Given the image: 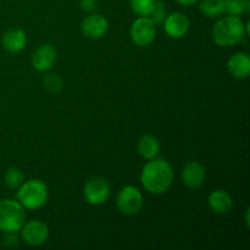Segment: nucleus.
<instances>
[{"mask_svg":"<svg viewBox=\"0 0 250 250\" xmlns=\"http://www.w3.org/2000/svg\"><path fill=\"white\" fill-rule=\"evenodd\" d=\"M172 166L164 159H151L144 165L141 173V182L143 187L151 194H163L172 186Z\"/></svg>","mask_w":250,"mask_h":250,"instance_id":"nucleus-1","label":"nucleus"},{"mask_svg":"<svg viewBox=\"0 0 250 250\" xmlns=\"http://www.w3.org/2000/svg\"><path fill=\"white\" fill-rule=\"evenodd\" d=\"M247 34L246 24L239 16L222 17L214 24L211 36L215 44L220 46H233L243 41Z\"/></svg>","mask_w":250,"mask_h":250,"instance_id":"nucleus-2","label":"nucleus"},{"mask_svg":"<svg viewBox=\"0 0 250 250\" xmlns=\"http://www.w3.org/2000/svg\"><path fill=\"white\" fill-rule=\"evenodd\" d=\"M49 197V190L45 183L41 180L24 181L17 189V200L27 210L41 209L45 205Z\"/></svg>","mask_w":250,"mask_h":250,"instance_id":"nucleus-3","label":"nucleus"},{"mask_svg":"<svg viewBox=\"0 0 250 250\" xmlns=\"http://www.w3.org/2000/svg\"><path fill=\"white\" fill-rule=\"evenodd\" d=\"M24 208L15 199L0 200V231L19 232L26 222Z\"/></svg>","mask_w":250,"mask_h":250,"instance_id":"nucleus-4","label":"nucleus"},{"mask_svg":"<svg viewBox=\"0 0 250 250\" xmlns=\"http://www.w3.org/2000/svg\"><path fill=\"white\" fill-rule=\"evenodd\" d=\"M144 198L141 190L133 186H126L119 192L116 198V204L120 211L124 215H132L138 214L143 208Z\"/></svg>","mask_w":250,"mask_h":250,"instance_id":"nucleus-5","label":"nucleus"},{"mask_svg":"<svg viewBox=\"0 0 250 250\" xmlns=\"http://www.w3.org/2000/svg\"><path fill=\"white\" fill-rule=\"evenodd\" d=\"M132 42L138 46H148L156 37V23L149 16H141L129 29Z\"/></svg>","mask_w":250,"mask_h":250,"instance_id":"nucleus-6","label":"nucleus"},{"mask_svg":"<svg viewBox=\"0 0 250 250\" xmlns=\"http://www.w3.org/2000/svg\"><path fill=\"white\" fill-rule=\"evenodd\" d=\"M83 195L90 205L104 204L110 197L109 182L103 177H92L85 183Z\"/></svg>","mask_w":250,"mask_h":250,"instance_id":"nucleus-7","label":"nucleus"},{"mask_svg":"<svg viewBox=\"0 0 250 250\" xmlns=\"http://www.w3.org/2000/svg\"><path fill=\"white\" fill-rule=\"evenodd\" d=\"M20 231H21L22 241L33 247L42 246L43 243H45L49 237L48 226L43 221H39V220H32V221L24 222V225Z\"/></svg>","mask_w":250,"mask_h":250,"instance_id":"nucleus-8","label":"nucleus"},{"mask_svg":"<svg viewBox=\"0 0 250 250\" xmlns=\"http://www.w3.org/2000/svg\"><path fill=\"white\" fill-rule=\"evenodd\" d=\"M109 23L104 16L99 14H90L82 20L81 31L87 38L99 39L106 34Z\"/></svg>","mask_w":250,"mask_h":250,"instance_id":"nucleus-9","label":"nucleus"},{"mask_svg":"<svg viewBox=\"0 0 250 250\" xmlns=\"http://www.w3.org/2000/svg\"><path fill=\"white\" fill-rule=\"evenodd\" d=\"M58 53L50 44H42L32 54V66L39 72H46L55 63Z\"/></svg>","mask_w":250,"mask_h":250,"instance_id":"nucleus-10","label":"nucleus"},{"mask_svg":"<svg viewBox=\"0 0 250 250\" xmlns=\"http://www.w3.org/2000/svg\"><path fill=\"white\" fill-rule=\"evenodd\" d=\"M164 29L171 38H182L189 29V20L182 12H172L164 20Z\"/></svg>","mask_w":250,"mask_h":250,"instance_id":"nucleus-11","label":"nucleus"},{"mask_svg":"<svg viewBox=\"0 0 250 250\" xmlns=\"http://www.w3.org/2000/svg\"><path fill=\"white\" fill-rule=\"evenodd\" d=\"M207 172L205 167L199 161H189L182 170V181L189 189H198L204 183Z\"/></svg>","mask_w":250,"mask_h":250,"instance_id":"nucleus-12","label":"nucleus"},{"mask_svg":"<svg viewBox=\"0 0 250 250\" xmlns=\"http://www.w3.org/2000/svg\"><path fill=\"white\" fill-rule=\"evenodd\" d=\"M227 70L232 77L246 80L250 75V56L248 53H236L227 61Z\"/></svg>","mask_w":250,"mask_h":250,"instance_id":"nucleus-13","label":"nucleus"},{"mask_svg":"<svg viewBox=\"0 0 250 250\" xmlns=\"http://www.w3.org/2000/svg\"><path fill=\"white\" fill-rule=\"evenodd\" d=\"M2 48L9 53H20L27 45V34L21 28H10L2 34Z\"/></svg>","mask_w":250,"mask_h":250,"instance_id":"nucleus-14","label":"nucleus"},{"mask_svg":"<svg viewBox=\"0 0 250 250\" xmlns=\"http://www.w3.org/2000/svg\"><path fill=\"white\" fill-rule=\"evenodd\" d=\"M208 205H209L210 210L215 214L224 215L227 214L229 210L233 207V202L232 198L226 190L224 189H216L214 192L210 193L209 198H208Z\"/></svg>","mask_w":250,"mask_h":250,"instance_id":"nucleus-15","label":"nucleus"},{"mask_svg":"<svg viewBox=\"0 0 250 250\" xmlns=\"http://www.w3.org/2000/svg\"><path fill=\"white\" fill-rule=\"evenodd\" d=\"M161 149L160 141L156 137L150 136V134H144L138 139L137 143V150L139 155L143 156L146 160L155 159L159 155Z\"/></svg>","mask_w":250,"mask_h":250,"instance_id":"nucleus-16","label":"nucleus"},{"mask_svg":"<svg viewBox=\"0 0 250 250\" xmlns=\"http://www.w3.org/2000/svg\"><path fill=\"white\" fill-rule=\"evenodd\" d=\"M199 10L210 19H216L225 12L224 0H199Z\"/></svg>","mask_w":250,"mask_h":250,"instance_id":"nucleus-17","label":"nucleus"},{"mask_svg":"<svg viewBox=\"0 0 250 250\" xmlns=\"http://www.w3.org/2000/svg\"><path fill=\"white\" fill-rule=\"evenodd\" d=\"M225 12L233 16H241L250 10V0H224Z\"/></svg>","mask_w":250,"mask_h":250,"instance_id":"nucleus-18","label":"nucleus"},{"mask_svg":"<svg viewBox=\"0 0 250 250\" xmlns=\"http://www.w3.org/2000/svg\"><path fill=\"white\" fill-rule=\"evenodd\" d=\"M4 181L6 186L11 189H19L24 182V175L22 170L19 167H10L7 168L4 175Z\"/></svg>","mask_w":250,"mask_h":250,"instance_id":"nucleus-19","label":"nucleus"},{"mask_svg":"<svg viewBox=\"0 0 250 250\" xmlns=\"http://www.w3.org/2000/svg\"><path fill=\"white\" fill-rule=\"evenodd\" d=\"M158 0H129V6L138 16H150Z\"/></svg>","mask_w":250,"mask_h":250,"instance_id":"nucleus-20","label":"nucleus"},{"mask_svg":"<svg viewBox=\"0 0 250 250\" xmlns=\"http://www.w3.org/2000/svg\"><path fill=\"white\" fill-rule=\"evenodd\" d=\"M43 84L48 92L53 94H59L63 88V82L61 77H59L55 73H49L43 78Z\"/></svg>","mask_w":250,"mask_h":250,"instance_id":"nucleus-21","label":"nucleus"},{"mask_svg":"<svg viewBox=\"0 0 250 250\" xmlns=\"http://www.w3.org/2000/svg\"><path fill=\"white\" fill-rule=\"evenodd\" d=\"M150 19L153 20L155 23H163L164 20L166 19V16H167V12H166V9H165V5H164V2L161 1H156V5L155 7H154L153 12L150 14Z\"/></svg>","mask_w":250,"mask_h":250,"instance_id":"nucleus-22","label":"nucleus"},{"mask_svg":"<svg viewBox=\"0 0 250 250\" xmlns=\"http://www.w3.org/2000/svg\"><path fill=\"white\" fill-rule=\"evenodd\" d=\"M98 0H80V9L84 12H92L97 9Z\"/></svg>","mask_w":250,"mask_h":250,"instance_id":"nucleus-23","label":"nucleus"},{"mask_svg":"<svg viewBox=\"0 0 250 250\" xmlns=\"http://www.w3.org/2000/svg\"><path fill=\"white\" fill-rule=\"evenodd\" d=\"M19 244V237H17L16 232H7L6 236L4 237V246L12 248Z\"/></svg>","mask_w":250,"mask_h":250,"instance_id":"nucleus-24","label":"nucleus"},{"mask_svg":"<svg viewBox=\"0 0 250 250\" xmlns=\"http://www.w3.org/2000/svg\"><path fill=\"white\" fill-rule=\"evenodd\" d=\"M198 1H199V0H176V2L182 5V6H190V5L197 4Z\"/></svg>","mask_w":250,"mask_h":250,"instance_id":"nucleus-25","label":"nucleus"},{"mask_svg":"<svg viewBox=\"0 0 250 250\" xmlns=\"http://www.w3.org/2000/svg\"><path fill=\"white\" fill-rule=\"evenodd\" d=\"M249 214H250V210L247 209L246 210V225L247 227H250V222H249Z\"/></svg>","mask_w":250,"mask_h":250,"instance_id":"nucleus-26","label":"nucleus"}]
</instances>
